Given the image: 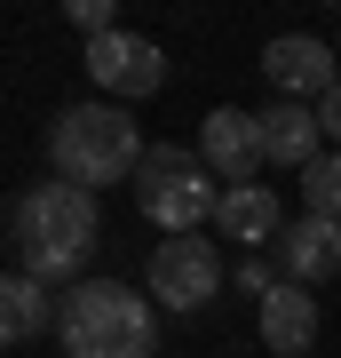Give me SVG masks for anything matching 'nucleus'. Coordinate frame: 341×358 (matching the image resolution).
<instances>
[{
  "instance_id": "39448f33",
  "label": "nucleus",
  "mask_w": 341,
  "mask_h": 358,
  "mask_svg": "<svg viewBox=\"0 0 341 358\" xmlns=\"http://www.w3.org/2000/svg\"><path fill=\"white\" fill-rule=\"evenodd\" d=\"M143 294H151L159 310H206L222 294V247L206 239V231H183V239H167L151 263H143Z\"/></svg>"
},
{
  "instance_id": "f257e3e1",
  "label": "nucleus",
  "mask_w": 341,
  "mask_h": 358,
  "mask_svg": "<svg viewBox=\"0 0 341 358\" xmlns=\"http://www.w3.org/2000/svg\"><path fill=\"white\" fill-rule=\"evenodd\" d=\"M8 239H16V271H32L40 287H63L79 263L96 255V239H103V223H96V192H79V183L48 176L40 192L16 199Z\"/></svg>"
},
{
  "instance_id": "dca6fc26",
  "label": "nucleus",
  "mask_w": 341,
  "mask_h": 358,
  "mask_svg": "<svg viewBox=\"0 0 341 358\" xmlns=\"http://www.w3.org/2000/svg\"><path fill=\"white\" fill-rule=\"evenodd\" d=\"M317 128H326V136H333V143H341V88H333V96H326V103H317Z\"/></svg>"
},
{
  "instance_id": "4468645a",
  "label": "nucleus",
  "mask_w": 341,
  "mask_h": 358,
  "mask_svg": "<svg viewBox=\"0 0 341 358\" xmlns=\"http://www.w3.org/2000/svg\"><path fill=\"white\" fill-rule=\"evenodd\" d=\"M302 215H333L341 223V152H326L317 167H302Z\"/></svg>"
},
{
  "instance_id": "1a4fd4ad",
  "label": "nucleus",
  "mask_w": 341,
  "mask_h": 358,
  "mask_svg": "<svg viewBox=\"0 0 341 358\" xmlns=\"http://www.w3.org/2000/svg\"><path fill=\"white\" fill-rule=\"evenodd\" d=\"M278 263H286L294 287H326V279H341V223H333V215H294L286 239H278Z\"/></svg>"
},
{
  "instance_id": "f03ea898",
  "label": "nucleus",
  "mask_w": 341,
  "mask_h": 358,
  "mask_svg": "<svg viewBox=\"0 0 341 358\" xmlns=\"http://www.w3.org/2000/svg\"><path fill=\"white\" fill-rule=\"evenodd\" d=\"M151 143L135 136V120H127V103L96 96V103H63L56 128H48V167L63 183H79V192H103V183H127L143 167Z\"/></svg>"
},
{
  "instance_id": "f8f14e48",
  "label": "nucleus",
  "mask_w": 341,
  "mask_h": 358,
  "mask_svg": "<svg viewBox=\"0 0 341 358\" xmlns=\"http://www.w3.org/2000/svg\"><path fill=\"white\" fill-rule=\"evenodd\" d=\"M317 103H270L262 112V152H270V167H317L326 152H317Z\"/></svg>"
},
{
  "instance_id": "9b49d317",
  "label": "nucleus",
  "mask_w": 341,
  "mask_h": 358,
  "mask_svg": "<svg viewBox=\"0 0 341 358\" xmlns=\"http://www.w3.org/2000/svg\"><path fill=\"white\" fill-rule=\"evenodd\" d=\"M262 343L278 350V358H317V303H310V287H278V294H262Z\"/></svg>"
},
{
  "instance_id": "7ed1b4c3",
  "label": "nucleus",
  "mask_w": 341,
  "mask_h": 358,
  "mask_svg": "<svg viewBox=\"0 0 341 358\" xmlns=\"http://www.w3.org/2000/svg\"><path fill=\"white\" fill-rule=\"evenodd\" d=\"M56 343L63 358H151L159 350L151 294H135L119 279H79L56 303Z\"/></svg>"
},
{
  "instance_id": "2eb2a0df",
  "label": "nucleus",
  "mask_w": 341,
  "mask_h": 358,
  "mask_svg": "<svg viewBox=\"0 0 341 358\" xmlns=\"http://www.w3.org/2000/svg\"><path fill=\"white\" fill-rule=\"evenodd\" d=\"M238 287H246V294H278L286 279H278V271H270V263H254V255H238Z\"/></svg>"
},
{
  "instance_id": "ddd939ff",
  "label": "nucleus",
  "mask_w": 341,
  "mask_h": 358,
  "mask_svg": "<svg viewBox=\"0 0 341 358\" xmlns=\"http://www.w3.org/2000/svg\"><path fill=\"white\" fill-rule=\"evenodd\" d=\"M56 310H48V287L32 279V271H8L0 279V334L8 343H32V334H48Z\"/></svg>"
},
{
  "instance_id": "9d476101",
  "label": "nucleus",
  "mask_w": 341,
  "mask_h": 358,
  "mask_svg": "<svg viewBox=\"0 0 341 358\" xmlns=\"http://www.w3.org/2000/svg\"><path fill=\"white\" fill-rule=\"evenodd\" d=\"M215 231H222V239H238V247H270V239H286V207H278L270 183H222Z\"/></svg>"
},
{
  "instance_id": "6e6552de",
  "label": "nucleus",
  "mask_w": 341,
  "mask_h": 358,
  "mask_svg": "<svg viewBox=\"0 0 341 358\" xmlns=\"http://www.w3.org/2000/svg\"><path fill=\"white\" fill-rule=\"evenodd\" d=\"M199 159L215 167L222 183H254V167H270V152H262V112H238V103L206 112V128H199Z\"/></svg>"
},
{
  "instance_id": "423d86ee",
  "label": "nucleus",
  "mask_w": 341,
  "mask_h": 358,
  "mask_svg": "<svg viewBox=\"0 0 341 358\" xmlns=\"http://www.w3.org/2000/svg\"><path fill=\"white\" fill-rule=\"evenodd\" d=\"M262 80L278 88V103H326L341 88V48H326L310 32H278L262 48Z\"/></svg>"
},
{
  "instance_id": "0eeeda50",
  "label": "nucleus",
  "mask_w": 341,
  "mask_h": 358,
  "mask_svg": "<svg viewBox=\"0 0 341 358\" xmlns=\"http://www.w3.org/2000/svg\"><path fill=\"white\" fill-rule=\"evenodd\" d=\"M88 80L112 103H135V96H159L167 88V56H159V40L103 32V40H88Z\"/></svg>"
},
{
  "instance_id": "20e7f679",
  "label": "nucleus",
  "mask_w": 341,
  "mask_h": 358,
  "mask_svg": "<svg viewBox=\"0 0 341 358\" xmlns=\"http://www.w3.org/2000/svg\"><path fill=\"white\" fill-rule=\"evenodd\" d=\"M135 192H143V215H151L167 239H183V231H199V223L222 207V176H215L199 152L151 143V152H143V167H135Z\"/></svg>"
}]
</instances>
